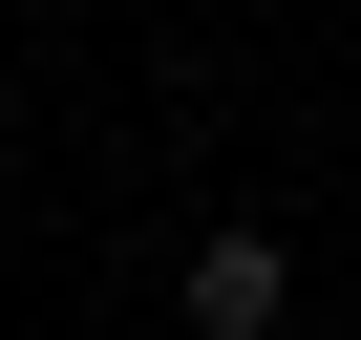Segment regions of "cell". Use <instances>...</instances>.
Returning <instances> with one entry per match:
<instances>
[{
  "mask_svg": "<svg viewBox=\"0 0 361 340\" xmlns=\"http://www.w3.org/2000/svg\"><path fill=\"white\" fill-rule=\"evenodd\" d=\"M192 340H276V234H192Z\"/></svg>",
  "mask_w": 361,
  "mask_h": 340,
  "instance_id": "1",
  "label": "cell"
}]
</instances>
